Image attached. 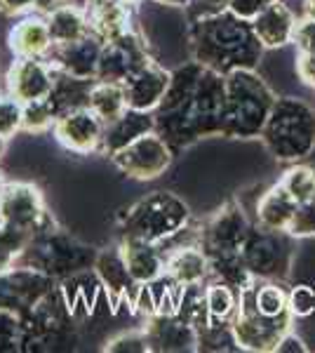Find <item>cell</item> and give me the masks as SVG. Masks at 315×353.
Returning <instances> with one entry per match:
<instances>
[{
    "label": "cell",
    "mask_w": 315,
    "mask_h": 353,
    "mask_svg": "<svg viewBox=\"0 0 315 353\" xmlns=\"http://www.w3.org/2000/svg\"><path fill=\"white\" fill-rule=\"evenodd\" d=\"M106 351H113V353H146L148 351V341H146V334L144 330H134V332H125L120 337L111 339L106 344Z\"/></svg>",
    "instance_id": "36"
},
{
    "label": "cell",
    "mask_w": 315,
    "mask_h": 353,
    "mask_svg": "<svg viewBox=\"0 0 315 353\" xmlns=\"http://www.w3.org/2000/svg\"><path fill=\"white\" fill-rule=\"evenodd\" d=\"M252 229L245 210L238 203H226L219 212H214L205 221L198 233V245L205 250L210 261L238 257L245 245V238Z\"/></svg>",
    "instance_id": "8"
},
{
    "label": "cell",
    "mask_w": 315,
    "mask_h": 353,
    "mask_svg": "<svg viewBox=\"0 0 315 353\" xmlns=\"http://www.w3.org/2000/svg\"><path fill=\"white\" fill-rule=\"evenodd\" d=\"M88 106L104 121V125L116 121L118 116H123V113L128 111V99H125L123 83L94 81Z\"/></svg>",
    "instance_id": "27"
},
{
    "label": "cell",
    "mask_w": 315,
    "mask_h": 353,
    "mask_svg": "<svg viewBox=\"0 0 315 353\" xmlns=\"http://www.w3.org/2000/svg\"><path fill=\"white\" fill-rule=\"evenodd\" d=\"M205 297H207V311H210V321H219V323H231L233 316L238 311V299L240 292L233 285L216 278H210L205 283Z\"/></svg>",
    "instance_id": "28"
},
{
    "label": "cell",
    "mask_w": 315,
    "mask_h": 353,
    "mask_svg": "<svg viewBox=\"0 0 315 353\" xmlns=\"http://www.w3.org/2000/svg\"><path fill=\"white\" fill-rule=\"evenodd\" d=\"M186 24L191 59L221 76L236 68H256L266 52L252 28V21L240 19L231 10H221L216 14L186 21Z\"/></svg>",
    "instance_id": "2"
},
{
    "label": "cell",
    "mask_w": 315,
    "mask_h": 353,
    "mask_svg": "<svg viewBox=\"0 0 315 353\" xmlns=\"http://www.w3.org/2000/svg\"><path fill=\"white\" fill-rule=\"evenodd\" d=\"M128 273L136 285L156 281L165 273V248L158 243L136 241V238H120L118 243Z\"/></svg>",
    "instance_id": "19"
},
{
    "label": "cell",
    "mask_w": 315,
    "mask_h": 353,
    "mask_svg": "<svg viewBox=\"0 0 315 353\" xmlns=\"http://www.w3.org/2000/svg\"><path fill=\"white\" fill-rule=\"evenodd\" d=\"M280 163H299L315 146V109L296 97H278L259 134Z\"/></svg>",
    "instance_id": "4"
},
{
    "label": "cell",
    "mask_w": 315,
    "mask_h": 353,
    "mask_svg": "<svg viewBox=\"0 0 315 353\" xmlns=\"http://www.w3.org/2000/svg\"><path fill=\"white\" fill-rule=\"evenodd\" d=\"M54 71H57V68H54ZM94 81H96V78H78V76H71V73L57 71L52 92H50V97H48V101H50V106L54 109L57 118H59L61 113H66V111L88 106Z\"/></svg>",
    "instance_id": "26"
},
{
    "label": "cell",
    "mask_w": 315,
    "mask_h": 353,
    "mask_svg": "<svg viewBox=\"0 0 315 353\" xmlns=\"http://www.w3.org/2000/svg\"><path fill=\"white\" fill-rule=\"evenodd\" d=\"M88 10L90 31L108 43L134 31V5L123 0H83Z\"/></svg>",
    "instance_id": "17"
},
{
    "label": "cell",
    "mask_w": 315,
    "mask_h": 353,
    "mask_svg": "<svg viewBox=\"0 0 315 353\" xmlns=\"http://www.w3.org/2000/svg\"><path fill=\"white\" fill-rule=\"evenodd\" d=\"M289 311L294 318H308L315 311V290L311 285L289 288Z\"/></svg>",
    "instance_id": "34"
},
{
    "label": "cell",
    "mask_w": 315,
    "mask_h": 353,
    "mask_svg": "<svg viewBox=\"0 0 315 353\" xmlns=\"http://www.w3.org/2000/svg\"><path fill=\"white\" fill-rule=\"evenodd\" d=\"M176 316L191 327H205L210 323L207 297H205V283H193V285L181 288L179 301H176Z\"/></svg>",
    "instance_id": "29"
},
{
    "label": "cell",
    "mask_w": 315,
    "mask_h": 353,
    "mask_svg": "<svg viewBox=\"0 0 315 353\" xmlns=\"http://www.w3.org/2000/svg\"><path fill=\"white\" fill-rule=\"evenodd\" d=\"M45 21H48L50 36H52L54 45H68L73 41L85 38L90 31V19L85 5L76 0V3H59L50 5L45 12Z\"/></svg>",
    "instance_id": "24"
},
{
    "label": "cell",
    "mask_w": 315,
    "mask_h": 353,
    "mask_svg": "<svg viewBox=\"0 0 315 353\" xmlns=\"http://www.w3.org/2000/svg\"><path fill=\"white\" fill-rule=\"evenodd\" d=\"M92 269H94L96 281L104 285L113 304H118L120 299H128V297L134 299V292L139 285L132 281V276L128 273V266H125V261H123L120 248L101 250V252L94 257Z\"/></svg>",
    "instance_id": "23"
},
{
    "label": "cell",
    "mask_w": 315,
    "mask_h": 353,
    "mask_svg": "<svg viewBox=\"0 0 315 353\" xmlns=\"http://www.w3.org/2000/svg\"><path fill=\"white\" fill-rule=\"evenodd\" d=\"M276 351H280V353H303V351H306V344H303L301 337H296V334L289 330V332L285 334L283 339H280V344H278Z\"/></svg>",
    "instance_id": "40"
},
{
    "label": "cell",
    "mask_w": 315,
    "mask_h": 353,
    "mask_svg": "<svg viewBox=\"0 0 315 353\" xmlns=\"http://www.w3.org/2000/svg\"><path fill=\"white\" fill-rule=\"evenodd\" d=\"M8 48L14 57H38V59H48L54 43H52V36H50L45 14H38V12L21 14L8 33Z\"/></svg>",
    "instance_id": "18"
},
{
    "label": "cell",
    "mask_w": 315,
    "mask_h": 353,
    "mask_svg": "<svg viewBox=\"0 0 315 353\" xmlns=\"http://www.w3.org/2000/svg\"><path fill=\"white\" fill-rule=\"evenodd\" d=\"M303 163H308V165H311V168H313V172H315V146H313V151L308 153L306 158H303Z\"/></svg>",
    "instance_id": "43"
},
{
    "label": "cell",
    "mask_w": 315,
    "mask_h": 353,
    "mask_svg": "<svg viewBox=\"0 0 315 353\" xmlns=\"http://www.w3.org/2000/svg\"><path fill=\"white\" fill-rule=\"evenodd\" d=\"M21 123H24V104L10 94L0 97V134L10 139L21 132Z\"/></svg>",
    "instance_id": "32"
},
{
    "label": "cell",
    "mask_w": 315,
    "mask_h": 353,
    "mask_svg": "<svg viewBox=\"0 0 315 353\" xmlns=\"http://www.w3.org/2000/svg\"><path fill=\"white\" fill-rule=\"evenodd\" d=\"M294 71L306 88H315V52H296Z\"/></svg>",
    "instance_id": "38"
},
{
    "label": "cell",
    "mask_w": 315,
    "mask_h": 353,
    "mask_svg": "<svg viewBox=\"0 0 315 353\" xmlns=\"http://www.w3.org/2000/svg\"><path fill=\"white\" fill-rule=\"evenodd\" d=\"M191 208L176 193L153 191L120 214V238L165 245L186 231Z\"/></svg>",
    "instance_id": "5"
},
{
    "label": "cell",
    "mask_w": 315,
    "mask_h": 353,
    "mask_svg": "<svg viewBox=\"0 0 315 353\" xmlns=\"http://www.w3.org/2000/svg\"><path fill=\"white\" fill-rule=\"evenodd\" d=\"M294 316L292 311L283 316H261L256 309L238 299V311L231 321L233 339H236V349L252 351V353H268L276 351L280 339L292 330Z\"/></svg>",
    "instance_id": "7"
},
{
    "label": "cell",
    "mask_w": 315,
    "mask_h": 353,
    "mask_svg": "<svg viewBox=\"0 0 315 353\" xmlns=\"http://www.w3.org/2000/svg\"><path fill=\"white\" fill-rule=\"evenodd\" d=\"M226 104H223L221 137L228 139H256L276 104V92L256 73V68H236L223 76Z\"/></svg>",
    "instance_id": "3"
},
{
    "label": "cell",
    "mask_w": 315,
    "mask_h": 353,
    "mask_svg": "<svg viewBox=\"0 0 315 353\" xmlns=\"http://www.w3.org/2000/svg\"><path fill=\"white\" fill-rule=\"evenodd\" d=\"M289 238H315V198L306 203H299L294 210V217H292L287 226Z\"/></svg>",
    "instance_id": "33"
},
{
    "label": "cell",
    "mask_w": 315,
    "mask_h": 353,
    "mask_svg": "<svg viewBox=\"0 0 315 353\" xmlns=\"http://www.w3.org/2000/svg\"><path fill=\"white\" fill-rule=\"evenodd\" d=\"M294 210H296L294 198H292L280 184H273L271 189L263 191L259 196V201H256L254 224L261 226V229H268V231L287 233L289 221L294 217Z\"/></svg>",
    "instance_id": "25"
},
{
    "label": "cell",
    "mask_w": 315,
    "mask_h": 353,
    "mask_svg": "<svg viewBox=\"0 0 315 353\" xmlns=\"http://www.w3.org/2000/svg\"><path fill=\"white\" fill-rule=\"evenodd\" d=\"M0 229H3V219H0Z\"/></svg>",
    "instance_id": "48"
},
{
    "label": "cell",
    "mask_w": 315,
    "mask_h": 353,
    "mask_svg": "<svg viewBox=\"0 0 315 353\" xmlns=\"http://www.w3.org/2000/svg\"><path fill=\"white\" fill-rule=\"evenodd\" d=\"M170 81L172 71H167L163 64H158L156 59H151L144 68H139L134 76H130L123 83L128 109L153 113L160 101H163L165 92H167Z\"/></svg>",
    "instance_id": "14"
},
{
    "label": "cell",
    "mask_w": 315,
    "mask_h": 353,
    "mask_svg": "<svg viewBox=\"0 0 315 353\" xmlns=\"http://www.w3.org/2000/svg\"><path fill=\"white\" fill-rule=\"evenodd\" d=\"M5 149H8V137L0 134V158L5 156Z\"/></svg>",
    "instance_id": "44"
},
{
    "label": "cell",
    "mask_w": 315,
    "mask_h": 353,
    "mask_svg": "<svg viewBox=\"0 0 315 353\" xmlns=\"http://www.w3.org/2000/svg\"><path fill=\"white\" fill-rule=\"evenodd\" d=\"M40 3H50V5H59V3H76V0H40ZM83 3V0H80Z\"/></svg>",
    "instance_id": "45"
},
{
    "label": "cell",
    "mask_w": 315,
    "mask_h": 353,
    "mask_svg": "<svg viewBox=\"0 0 315 353\" xmlns=\"http://www.w3.org/2000/svg\"><path fill=\"white\" fill-rule=\"evenodd\" d=\"M271 3H276V0H228V10H231L233 14H238L240 19L252 21L256 14L261 12V10H266Z\"/></svg>",
    "instance_id": "37"
},
{
    "label": "cell",
    "mask_w": 315,
    "mask_h": 353,
    "mask_svg": "<svg viewBox=\"0 0 315 353\" xmlns=\"http://www.w3.org/2000/svg\"><path fill=\"white\" fill-rule=\"evenodd\" d=\"M54 66L48 59H38V57H14L12 66H10L5 85H8V94L14 97L21 104H31V101L48 99L54 85Z\"/></svg>",
    "instance_id": "11"
},
{
    "label": "cell",
    "mask_w": 315,
    "mask_h": 353,
    "mask_svg": "<svg viewBox=\"0 0 315 353\" xmlns=\"http://www.w3.org/2000/svg\"><path fill=\"white\" fill-rule=\"evenodd\" d=\"M292 45L296 48V52H315V19L308 14H303L301 19H296L294 33H292Z\"/></svg>",
    "instance_id": "35"
},
{
    "label": "cell",
    "mask_w": 315,
    "mask_h": 353,
    "mask_svg": "<svg viewBox=\"0 0 315 353\" xmlns=\"http://www.w3.org/2000/svg\"><path fill=\"white\" fill-rule=\"evenodd\" d=\"M45 201L36 184L28 181H10L0 196V219L19 229H36V224L45 217Z\"/></svg>",
    "instance_id": "13"
},
{
    "label": "cell",
    "mask_w": 315,
    "mask_h": 353,
    "mask_svg": "<svg viewBox=\"0 0 315 353\" xmlns=\"http://www.w3.org/2000/svg\"><path fill=\"white\" fill-rule=\"evenodd\" d=\"M151 59L153 57L148 52L144 36L134 28V31L125 33V36L104 43L99 57V68H96V81L125 83Z\"/></svg>",
    "instance_id": "10"
},
{
    "label": "cell",
    "mask_w": 315,
    "mask_h": 353,
    "mask_svg": "<svg viewBox=\"0 0 315 353\" xmlns=\"http://www.w3.org/2000/svg\"><path fill=\"white\" fill-rule=\"evenodd\" d=\"M226 85L223 76L191 59L172 71L170 88L153 111L156 132L179 153L205 137H221Z\"/></svg>",
    "instance_id": "1"
},
{
    "label": "cell",
    "mask_w": 315,
    "mask_h": 353,
    "mask_svg": "<svg viewBox=\"0 0 315 353\" xmlns=\"http://www.w3.org/2000/svg\"><path fill=\"white\" fill-rule=\"evenodd\" d=\"M54 121H57V113L52 106H50L48 99L24 104V123H21V130H24V132L43 134L54 128Z\"/></svg>",
    "instance_id": "31"
},
{
    "label": "cell",
    "mask_w": 315,
    "mask_h": 353,
    "mask_svg": "<svg viewBox=\"0 0 315 353\" xmlns=\"http://www.w3.org/2000/svg\"><path fill=\"white\" fill-rule=\"evenodd\" d=\"M165 273L179 285L210 281V259L198 243L179 245L174 250L165 248Z\"/></svg>",
    "instance_id": "22"
},
{
    "label": "cell",
    "mask_w": 315,
    "mask_h": 353,
    "mask_svg": "<svg viewBox=\"0 0 315 353\" xmlns=\"http://www.w3.org/2000/svg\"><path fill=\"white\" fill-rule=\"evenodd\" d=\"M5 186H8V181H5V174H3V170H0V196H3Z\"/></svg>",
    "instance_id": "46"
},
{
    "label": "cell",
    "mask_w": 315,
    "mask_h": 353,
    "mask_svg": "<svg viewBox=\"0 0 315 353\" xmlns=\"http://www.w3.org/2000/svg\"><path fill=\"white\" fill-rule=\"evenodd\" d=\"M153 3L165 5V8H181V10H186V5L191 3V0H153Z\"/></svg>",
    "instance_id": "41"
},
{
    "label": "cell",
    "mask_w": 315,
    "mask_h": 353,
    "mask_svg": "<svg viewBox=\"0 0 315 353\" xmlns=\"http://www.w3.org/2000/svg\"><path fill=\"white\" fill-rule=\"evenodd\" d=\"M40 5V0H0V14L5 17H21L33 12Z\"/></svg>",
    "instance_id": "39"
},
{
    "label": "cell",
    "mask_w": 315,
    "mask_h": 353,
    "mask_svg": "<svg viewBox=\"0 0 315 353\" xmlns=\"http://www.w3.org/2000/svg\"><path fill=\"white\" fill-rule=\"evenodd\" d=\"M52 132L61 146L78 156L99 153L101 137H104V121L90 106L61 113L54 121Z\"/></svg>",
    "instance_id": "12"
},
{
    "label": "cell",
    "mask_w": 315,
    "mask_h": 353,
    "mask_svg": "<svg viewBox=\"0 0 315 353\" xmlns=\"http://www.w3.org/2000/svg\"><path fill=\"white\" fill-rule=\"evenodd\" d=\"M240 259L256 281H285L292 266L289 233L268 231L252 224L243 250H240Z\"/></svg>",
    "instance_id": "6"
},
{
    "label": "cell",
    "mask_w": 315,
    "mask_h": 353,
    "mask_svg": "<svg viewBox=\"0 0 315 353\" xmlns=\"http://www.w3.org/2000/svg\"><path fill=\"white\" fill-rule=\"evenodd\" d=\"M148 132H156V121H153V113L148 111H136L128 109L123 116H118L116 121L104 125V137H101V156L111 158L113 153L125 149L134 139L144 137Z\"/></svg>",
    "instance_id": "20"
},
{
    "label": "cell",
    "mask_w": 315,
    "mask_h": 353,
    "mask_svg": "<svg viewBox=\"0 0 315 353\" xmlns=\"http://www.w3.org/2000/svg\"><path fill=\"white\" fill-rule=\"evenodd\" d=\"M148 351H198V330L181 321L179 316H156L144 321Z\"/></svg>",
    "instance_id": "16"
},
{
    "label": "cell",
    "mask_w": 315,
    "mask_h": 353,
    "mask_svg": "<svg viewBox=\"0 0 315 353\" xmlns=\"http://www.w3.org/2000/svg\"><path fill=\"white\" fill-rule=\"evenodd\" d=\"M303 14H308L315 19V0H303Z\"/></svg>",
    "instance_id": "42"
},
{
    "label": "cell",
    "mask_w": 315,
    "mask_h": 353,
    "mask_svg": "<svg viewBox=\"0 0 315 353\" xmlns=\"http://www.w3.org/2000/svg\"><path fill=\"white\" fill-rule=\"evenodd\" d=\"M104 41L94 33H88L80 41H73L68 45H54L52 52L48 54V61L57 71L71 73L78 78H96L99 68V57Z\"/></svg>",
    "instance_id": "15"
},
{
    "label": "cell",
    "mask_w": 315,
    "mask_h": 353,
    "mask_svg": "<svg viewBox=\"0 0 315 353\" xmlns=\"http://www.w3.org/2000/svg\"><path fill=\"white\" fill-rule=\"evenodd\" d=\"M176 153L158 132H148L139 139H134L125 149L116 151L111 156V163L123 174L136 181H153L163 176L170 170Z\"/></svg>",
    "instance_id": "9"
},
{
    "label": "cell",
    "mask_w": 315,
    "mask_h": 353,
    "mask_svg": "<svg viewBox=\"0 0 315 353\" xmlns=\"http://www.w3.org/2000/svg\"><path fill=\"white\" fill-rule=\"evenodd\" d=\"M123 3H128V5H134V8H136V5H141V3H144V0H123Z\"/></svg>",
    "instance_id": "47"
},
{
    "label": "cell",
    "mask_w": 315,
    "mask_h": 353,
    "mask_svg": "<svg viewBox=\"0 0 315 353\" xmlns=\"http://www.w3.org/2000/svg\"><path fill=\"white\" fill-rule=\"evenodd\" d=\"M294 26H296V14L292 12L285 0L271 3L266 10H261V12L252 19V28H254L256 38H259L266 50H276V48L289 45Z\"/></svg>",
    "instance_id": "21"
},
{
    "label": "cell",
    "mask_w": 315,
    "mask_h": 353,
    "mask_svg": "<svg viewBox=\"0 0 315 353\" xmlns=\"http://www.w3.org/2000/svg\"><path fill=\"white\" fill-rule=\"evenodd\" d=\"M278 184L289 193L292 198L299 203H306L315 198V172L308 163H289V168L285 170L283 176L278 179Z\"/></svg>",
    "instance_id": "30"
}]
</instances>
